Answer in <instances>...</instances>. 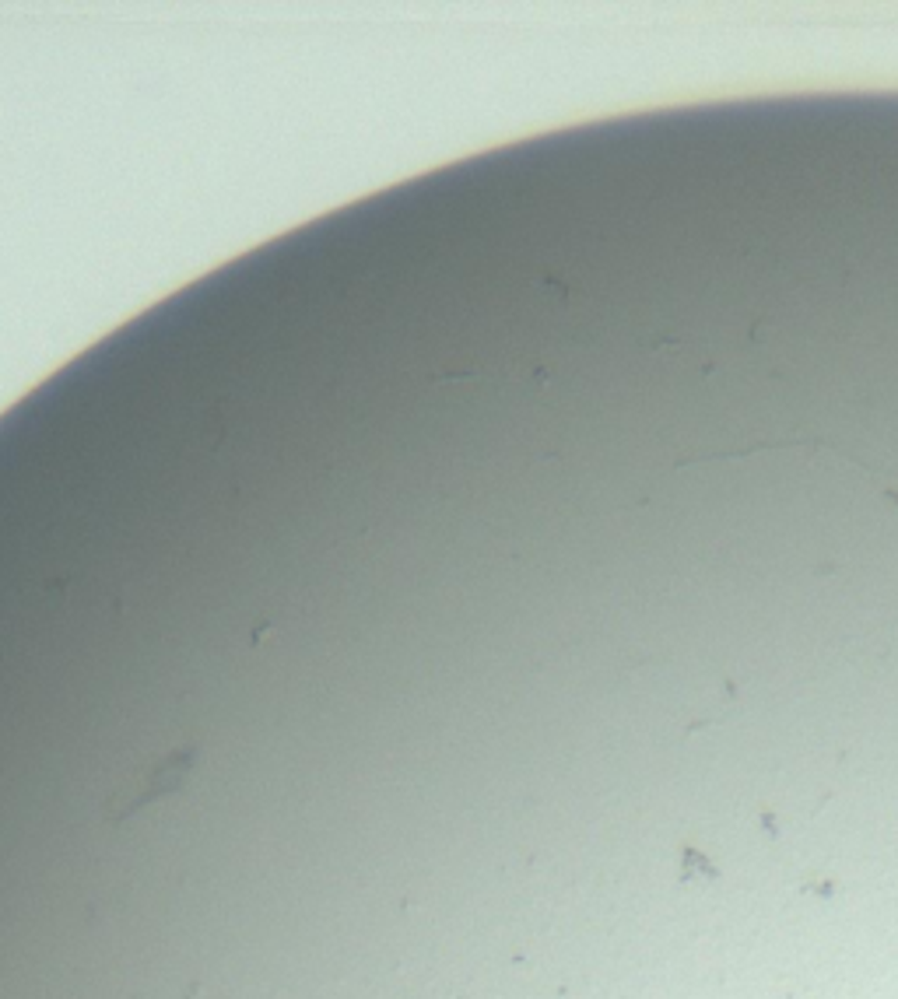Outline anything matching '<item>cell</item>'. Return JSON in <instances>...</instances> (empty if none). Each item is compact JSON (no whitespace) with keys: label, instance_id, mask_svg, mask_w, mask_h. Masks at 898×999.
<instances>
[{"label":"cell","instance_id":"1","mask_svg":"<svg viewBox=\"0 0 898 999\" xmlns=\"http://www.w3.org/2000/svg\"><path fill=\"white\" fill-rule=\"evenodd\" d=\"M193 764H197V747H180V751L159 758L151 768H144L133 782H127V786L109 800V817H112V820H116V817H127V814H133V810H141V807L161 800V796L176 792V789L190 779Z\"/></svg>","mask_w":898,"mask_h":999}]
</instances>
